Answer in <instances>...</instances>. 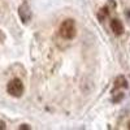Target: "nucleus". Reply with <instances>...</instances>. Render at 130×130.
Listing matches in <instances>:
<instances>
[{
	"mask_svg": "<svg viewBox=\"0 0 130 130\" xmlns=\"http://www.w3.org/2000/svg\"><path fill=\"white\" fill-rule=\"evenodd\" d=\"M4 129H7L5 122H4V121H0V130H4Z\"/></svg>",
	"mask_w": 130,
	"mask_h": 130,
	"instance_id": "obj_7",
	"label": "nucleus"
},
{
	"mask_svg": "<svg viewBox=\"0 0 130 130\" xmlns=\"http://www.w3.org/2000/svg\"><path fill=\"white\" fill-rule=\"evenodd\" d=\"M60 35L65 39H73L75 37V22L74 20L68 18L60 25Z\"/></svg>",
	"mask_w": 130,
	"mask_h": 130,
	"instance_id": "obj_1",
	"label": "nucleus"
},
{
	"mask_svg": "<svg viewBox=\"0 0 130 130\" xmlns=\"http://www.w3.org/2000/svg\"><path fill=\"white\" fill-rule=\"evenodd\" d=\"M18 16H20L21 21H22L24 24H27L29 21L31 20V9H30L27 3H22L20 5V8H18Z\"/></svg>",
	"mask_w": 130,
	"mask_h": 130,
	"instance_id": "obj_3",
	"label": "nucleus"
},
{
	"mask_svg": "<svg viewBox=\"0 0 130 130\" xmlns=\"http://www.w3.org/2000/svg\"><path fill=\"white\" fill-rule=\"evenodd\" d=\"M120 87H127V81L122 75H118L115 79V89H120Z\"/></svg>",
	"mask_w": 130,
	"mask_h": 130,
	"instance_id": "obj_5",
	"label": "nucleus"
},
{
	"mask_svg": "<svg viewBox=\"0 0 130 130\" xmlns=\"http://www.w3.org/2000/svg\"><path fill=\"white\" fill-rule=\"evenodd\" d=\"M111 29H112V31L115 32L116 35H121L122 34V31H124V25H122V22L120 20H112L111 21Z\"/></svg>",
	"mask_w": 130,
	"mask_h": 130,
	"instance_id": "obj_4",
	"label": "nucleus"
},
{
	"mask_svg": "<svg viewBox=\"0 0 130 130\" xmlns=\"http://www.w3.org/2000/svg\"><path fill=\"white\" fill-rule=\"evenodd\" d=\"M127 127H129V129H130V122H129V125H127Z\"/></svg>",
	"mask_w": 130,
	"mask_h": 130,
	"instance_id": "obj_8",
	"label": "nucleus"
},
{
	"mask_svg": "<svg viewBox=\"0 0 130 130\" xmlns=\"http://www.w3.org/2000/svg\"><path fill=\"white\" fill-rule=\"evenodd\" d=\"M18 129H20V130H29L30 127H29V126H27L26 124H24V125H21V126H20Z\"/></svg>",
	"mask_w": 130,
	"mask_h": 130,
	"instance_id": "obj_6",
	"label": "nucleus"
},
{
	"mask_svg": "<svg viewBox=\"0 0 130 130\" xmlns=\"http://www.w3.org/2000/svg\"><path fill=\"white\" fill-rule=\"evenodd\" d=\"M7 91L9 95H12L14 98H20L21 95L24 94V83L21 79L14 78L12 81H9L7 85Z\"/></svg>",
	"mask_w": 130,
	"mask_h": 130,
	"instance_id": "obj_2",
	"label": "nucleus"
}]
</instances>
